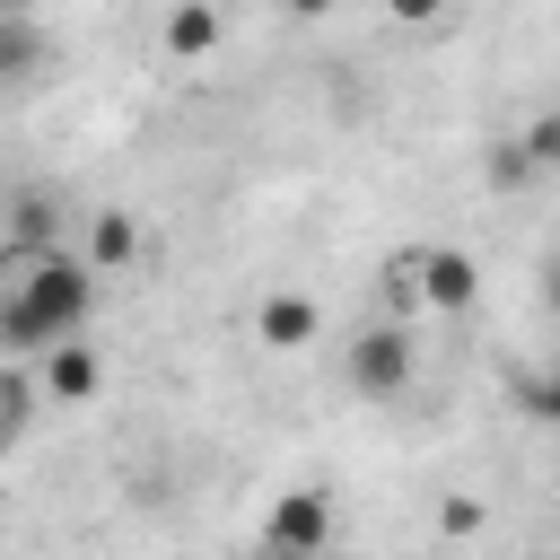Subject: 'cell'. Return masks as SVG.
<instances>
[{"label": "cell", "instance_id": "1", "mask_svg": "<svg viewBox=\"0 0 560 560\" xmlns=\"http://www.w3.org/2000/svg\"><path fill=\"white\" fill-rule=\"evenodd\" d=\"M88 306H96V271L70 245H52V254H18L9 245L0 254V350L52 359L61 341H79Z\"/></svg>", "mask_w": 560, "mask_h": 560}, {"label": "cell", "instance_id": "2", "mask_svg": "<svg viewBox=\"0 0 560 560\" xmlns=\"http://www.w3.org/2000/svg\"><path fill=\"white\" fill-rule=\"evenodd\" d=\"M411 368H420V350H411V324H368V332H350V394H368V402H394L402 385H411Z\"/></svg>", "mask_w": 560, "mask_h": 560}, {"label": "cell", "instance_id": "3", "mask_svg": "<svg viewBox=\"0 0 560 560\" xmlns=\"http://www.w3.org/2000/svg\"><path fill=\"white\" fill-rule=\"evenodd\" d=\"M324 542H332V499H324V490H280L271 516H262V551L324 560Z\"/></svg>", "mask_w": 560, "mask_h": 560}, {"label": "cell", "instance_id": "4", "mask_svg": "<svg viewBox=\"0 0 560 560\" xmlns=\"http://www.w3.org/2000/svg\"><path fill=\"white\" fill-rule=\"evenodd\" d=\"M472 298H481V262H472L464 245H429V254H420V306L464 315Z\"/></svg>", "mask_w": 560, "mask_h": 560}, {"label": "cell", "instance_id": "5", "mask_svg": "<svg viewBox=\"0 0 560 560\" xmlns=\"http://www.w3.org/2000/svg\"><path fill=\"white\" fill-rule=\"evenodd\" d=\"M254 332H262V350H315L324 306H315L306 289H271V298L254 306Z\"/></svg>", "mask_w": 560, "mask_h": 560}, {"label": "cell", "instance_id": "6", "mask_svg": "<svg viewBox=\"0 0 560 560\" xmlns=\"http://www.w3.org/2000/svg\"><path fill=\"white\" fill-rule=\"evenodd\" d=\"M79 262H88V271H122V262H140V219H131V210H88Z\"/></svg>", "mask_w": 560, "mask_h": 560}, {"label": "cell", "instance_id": "7", "mask_svg": "<svg viewBox=\"0 0 560 560\" xmlns=\"http://www.w3.org/2000/svg\"><path fill=\"white\" fill-rule=\"evenodd\" d=\"M158 35H166V52H175V61H201V52H219L228 18H219V9H201V0H184V9H166V26H158Z\"/></svg>", "mask_w": 560, "mask_h": 560}, {"label": "cell", "instance_id": "8", "mask_svg": "<svg viewBox=\"0 0 560 560\" xmlns=\"http://www.w3.org/2000/svg\"><path fill=\"white\" fill-rule=\"evenodd\" d=\"M96 385H105V368H96L88 341H61V350L44 359V394H52V402H88Z\"/></svg>", "mask_w": 560, "mask_h": 560}, {"label": "cell", "instance_id": "9", "mask_svg": "<svg viewBox=\"0 0 560 560\" xmlns=\"http://www.w3.org/2000/svg\"><path fill=\"white\" fill-rule=\"evenodd\" d=\"M44 52H52V44H44V26H35V18H18V9H0V79H35V70H44Z\"/></svg>", "mask_w": 560, "mask_h": 560}, {"label": "cell", "instance_id": "10", "mask_svg": "<svg viewBox=\"0 0 560 560\" xmlns=\"http://www.w3.org/2000/svg\"><path fill=\"white\" fill-rule=\"evenodd\" d=\"M26 420H35V385H26L18 368H0V446H18Z\"/></svg>", "mask_w": 560, "mask_h": 560}, {"label": "cell", "instance_id": "11", "mask_svg": "<svg viewBox=\"0 0 560 560\" xmlns=\"http://www.w3.org/2000/svg\"><path fill=\"white\" fill-rule=\"evenodd\" d=\"M385 306H394V324L420 306V254H402V262H385Z\"/></svg>", "mask_w": 560, "mask_h": 560}, {"label": "cell", "instance_id": "12", "mask_svg": "<svg viewBox=\"0 0 560 560\" xmlns=\"http://www.w3.org/2000/svg\"><path fill=\"white\" fill-rule=\"evenodd\" d=\"M516 149L534 158V175H542V166H560V114H534V122L516 131Z\"/></svg>", "mask_w": 560, "mask_h": 560}, {"label": "cell", "instance_id": "13", "mask_svg": "<svg viewBox=\"0 0 560 560\" xmlns=\"http://www.w3.org/2000/svg\"><path fill=\"white\" fill-rule=\"evenodd\" d=\"M481 175H490V184H499V192H516V184H525V175H534V158H525V149H516V140H499V149H490V158H481Z\"/></svg>", "mask_w": 560, "mask_h": 560}, {"label": "cell", "instance_id": "14", "mask_svg": "<svg viewBox=\"0 0 560 560\" xmlns=\"http://www.w3.org/2000/svg\"><path fill=\"white\" fill-rule=\"evenodd\" d=\"M525 411H534V420H560V368L525 376Z\"/></svg>", "mask_w": 560, "mask_h": 560}, {"label": "cell", "instance_id": "15", "mask_svg": "<svg viewBox=\"0 0 560 560\" xmlns=\"http://www.w3.org/2000/svg\"><path fill=\"white\" fill-rule=\"evenodd\" d=\"M481 516H490L481 499H446V508H438V525H446V534H481Z\"/></svg>", "mask_w": 560, "mask_h": 560}, {"label": "cell", "instance_id": "16", "mask_svg": "<svg viewBox=\"0 0 560 560\" xmlns=\"http://www.w3.org/2000/svg\"><path fill=\"white\" fill-rule=\"evenodd\" d=\"M542 306H551V315H560V254H551V262H542Z\"/></svg>", "mask_w": 560, "mask_h": 560}, {"label": "cell", "instance_id": "17", "mask_svg": "<svg viewBox=\"0 0 560 560\" xmlns=\"http://www.w3.org/2000/svg\"><path fill=\"white\" fill-rule=\"evenodd\" d=\"M262 560H298V551H262Z\"/></svg>", "mask_w": 560, "mask_h": 560}, {"label": "cell", "instance_id": "18", "mask_svg": "<svg viewBox=\"0 0 560 560\" xmlns=\"http://www.w3.org/2000/svg\"><path fill=\"white\" fill-rule=\"evenodd\" d=\"M0 455H9V446H0Z\"/></svg>", "mask_w": 560, "mask_h": 560}]
</instances>
